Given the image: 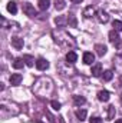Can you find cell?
<instances>
[{
    "mask_svg": "<svg viewBox=\"0 0 122 123\" xmlns=\"http://www.w3.org/2000/svg\"><path fill=\"white\" fill-rule=\"evenodd\" d=\"M115 123H122V119H118V120H115Z\"/></svg>",
    "mask_w": 122,
    "mask_h": 123,
    "instance_id": "30",
    "label": "cell"
},
{
    "mask_svg": "<svg viewBox=\"0 0 122 123\" xmlns=\"http://www.w3.org/2000/svg\"><path fill=\"white\" fill-rule=\"evenodd\" d=\"M112 77H114V72H112V70H105V72L102 73V79H103L105 82H109Z\"/></svg>",
    "mask_w": 122,
    "mask_h": 123,
    "instance_id": "18",
    "label": "cell"
},
{
    "mask_svg": "<svg viewBox=\"0 0 122 123\" xmlns=\"http://www.w3.org/2000/svg\"><path fill=\"white\" fill-rule=\"evenodd\" d=\"M55 23L58 25V27H63V26L68 25V17L66 16H58L55 19Z\"/></svg>",
    "mask_w": 122,
    "mask_h": 123,
    "instance_id": "10",
    "label": "cell"
},
{
    "mask_svg": "<svg viewBox=\"0 0 122 123\" xmlns=\"http://www.w3.org/2000/svg\"><path fill=\"white\" fill-rule=\"evenodd\" d=\"M7 12L12 13V14H16L17 13V4L14 1H9L7 3Z\"/></svg>",
    "mask_w": 122,
    "mask_h": 123,
    "instance_id": "14",
    "label": "cell"
},
{
    "mask_svg": "<svg viewBox=\"0 0 122 123\" xmlns=\"http://www.w3.org/2000/svg\"><path fill=\"white\" fill-rule=\"evenodd\" d=\"M10 85L12 86H17V85H20L22 83V80H23V76L20 74V73H13L12 76H10Z\"/></svg>",
    "mask_w": 122,
    "mask_h": 123,
    "instance_id": "4",
    "label": "cell"
},
{
    "mask_svg": "<svg viewBox=\"0 0 122 123\" xmlns=\"http://www.w3.org/2000/svg\"><path fill=\"white\" fill-rule=\"evenodd\" d=\"M33 92L40 97H47L53 92V82L49 77H40L33 86Z\"/></svg>",
    "mask_w": 122,
    "mask_h": 123,
    "instance_id": "1",
    "label": "cell"
},
{
    "mask_svg": "<svg viewBox=\"0 0 122 123\" xmlns=\"http://www.w3.org/2000/svg\"><path fill=\"white\" fill-rule=\"evenodd\" d=\"M23 13L26 16H29V17H36L37 16V12L34 10V7L32 6L30 3H25L23 4Z\"/></svg>",
    "mask_w": 122,
    "mask_h": 123,
    "instance_id": "2",
    "label": "cell"
},
{
    "mask_svg": "<svg viewBox=\"0 0 122 123\" xmlns=\"http://www.w3.org/2000/svg\"><path fill=\"white\" fill-rule=\"evenodd\" d=\"M119 83L122 85V74H121V77H119Z\"/></svg>",
    "mask_w": 122,
    "mask_h": 123,
    "instance_id": "31",
    "label": "cell"
},
{
    "mask_svg": "<svg viewBox=\"0 0 122 123\" xmlns=\"http://www.w3.org/2000/svg\"><path fill=\"white\" fill-rule=\"evenodd\" d=\"M89 123H102V119L101 117H92V119H89Z\"/></svg>",
    "mask_w": 122,
    "mask_h": 123,
    "instance_id": "27",
    "label": "cell"
},
{
    "mask_svg": "<svg viewBox=\"0 0 122 123\" xmlns=\"http://www.w3.org/2000/svg\"><path fill=\"white\" fill-rule=\"evenodd\" d=\"M37 6H39V9L40 10H47L49 9V6H50V0H39V3H37Z\"/></svg>",
    "mask_w": 122,
    "mask_h": 123,
    "instance_id": "15",
    "label": "cell"
},
{
    "mask_svg": "<svg viewBox=\"0 0 122 123\" xmlns=\"http://www.w3.org/2000/svg\"><path fill=\"white\" fill-rule=\"evenodd\" d=\"M36 67H37V70L43 72V70H46L49 67V62L46 60V59H43V57H39L36 60Z\"/></svg>",
    "mask_w": 122,
    "mask_h": 123,
    "instance_id": "5",
    "label": "cell"
},
{
    "mask_svg": "<svg viewBox=\"0 0 122 123\" xmlns=\"http://www.w3.org/2000/svg\"><path fill=\"white\" fill-rule=\"evenodd\" d=\"M109 97H111V94H109L108 90H101V92H98V99H99L101 102H108Z\"/></svg>",
    "mask_w": 122,
    "mask_h": 123,
    "instance_id": "11",
    "label": "cell"
},
{
    "mask_svg": "<svg viewBox=\"0 0 122 123\" xmlns=\"http://www.w3.org/2000/svg\"><path fill=\"white\" fill-rule=\"evenodd\" d=\"M91 73H92L93 77H99V76L103 73V72H102V64H101V63H95V64L92 66Z\"/></svg>",
    "mask_w": 122,
    "mask_h": 123,
    "instance_id": "7",
    "label": "cell"
},
{
    "mask_svg": "<svg viewBox=\"0 0 122 123\" xmlns=\"http://www.w3.org/2000/svg\"><path fill=\"white\" fill-rule=\"evenodd\" d=\"M12 46H13L16 50H20V49H23L25 42H23V39H20V37H12Z\"/></svg>",
    "mask_w": 122,
    "mask_h": 123,
    "instance_id": "6",
    "label": "cell"
},
{
    "mask_svg": "<svg viewBox=\"0 0 122 123\" xmlns=\"http://www.w3.org/2000/svg\"><path fill=\"white\" fill-rule=\"evenodd\" d=\"M76 59H78V55H76L75 52H72V50H70V52H68V53H66V62H68V63H75Z\"/></svg>",
    "mask_w": 122,
    "mask_h": 123,
    "instance_id": "13",
    "label": "cell"
},
{
    "mask_svg": "<svg viewBox=\"0 0 122 123\" xmlns=\"http://www.w3.org/2000/svg\"><path fill=\"white\" fill-rule=\"evenodd\" d=\"M93 62H95L93 53H91V52H85V53H83V63H85V64H92Z\"/></svg>",
    "mask_w": 122,
    "mask_h": 123,
    "instance_id": "8",
    "label": "cell"
},
{
    "mask_svg": "<svg viewBox=\"0 0 122 123\" xmlns=\"http://www.w3.org/2000/svg\"><path fill=\"white\" fill-rule=\"evenodd\" d=\"M96 19L99 23H108L109 22V14L103 10H98L96 12Z\"/></svg>",
    "mask_w": 122,
    "mask_h": 123,
    "instance_id": "3",
    "label": "cell"
},
{
    "mask_svg": "<svg viewBox=\"0 0 122 123\" xmlns=\"http://www.w3.org/2000/svg\"><path fill=\"white\" fill-rule=\"evenodd\" d=\"M121 103H122V99H121Z\"/></svg>",
    "mask_w": 122,
    "mask_h": 123,
    "instance_id": "32",
    "label": "cell"
},
{
    "mask_svg": "<svg viewBox=\"0 0 122 123\" xmlns=\"http://www.w3.org/2000/svg\"><path fill=\"white\" fill-rule=\"evenodd\" d=\"M112 26H114V30H116V31H122V22H121V20H114Z\"/></svg>",
    "mask_w": 122,
    "mask_h": 123,
    "instance_id": "23",
    "label": "cell"
},
{
    "mask_svg": "<svg viewBox=\"0 0 122 123\" xmlns=\"http://www.w3.org/2000/svg\"><path fill=\"white\" fill-rule=\"evenodd\" d=\"M73 102H75L76 106H82V105L86 103V99L83 96H73Z\"/></svg>",
    "mask_w": 122,
    "mask_h": 123,
    "instance_id": "16",
    "label": "cell"
},
{
    "mask_svg": "<svg viewBox=\"0 0 122 123\" xmlns=\"http://www.w3.org/2000/svg\"><path fill=\"white\" fill-rule=\"evenodd\" d=\"M23 60H25V63H26L27 66H30V67H32V66H33V64H34V63H33V62H34V60L32 59L30 56H25V57H23Z\"/></svg>",
    "mask_w": 122,
    "mask_h": 123,
    "instance_id": "25",
    "label": "cell"
},
{
    "mask_svg": "<svg viewBox=\"0 0 122 123\" xmlns=\"http://www.w3.org/2000/svg\"><path fill=\"white\" fill-rule=\"evenodd\" d=\"M76 117H78L81 122H83V120L86 119V110H85V109H78V110H76Z\"/></svg>",
    "mask_w": 122,
    "mask_h": 123,
    "instance_id": "17",
    "label": "cell"
},
{
    "mask_svg": "<svg viewBox=\"0 0 122 123\" xmlns=\"http://www.w3.org/2000/svg\"><path fill=\"white\" fill-rule=\"evenodd\" d=\"M95 14V9L92 7V6H89V7H86L85 10H83V16L86 17V19H89V17H92Z\"/></svg>",
    "mask_w": 122,
    "mask_h": 123,
    "instance_id": "20",
    "label": "cell"
},
{
    "mask_svg": "<svg viewBox=\"0 0 122 123\" xmlns=\"http://www.w3.org/2000/svg\"><path fill=\"white\" fill-rule=\"evenodd\" d=\"M55 7H56V10H63L66 7V1L65 0H55Z\"/></svg>",
    "mask_w": 122,
    "mask_h": 123,
    "instance_id": "21",
    "label": "cell"
},
{
    "mask_svg": "<svg viewBox=\"0 0 122 123\" xmlns=\"http://www.w3.org/2000/svg\"><path fill=\"white\" fill-rule=\"evenodd\" d=\"M115 46H116V49H118V50H122V40H119Z\"/></svg>",
    "mask_w": 122,
    "mask_h": 123,
    "instance_id": "28",
    "label": "cell"
},
{
    "mask_svg": "<svg viewBox=\"0 0 122 123\" xmlns=\"http://www.w3.org/2000/svg\"><path fill=\"white\" fill-rule=\"evenodd\" d=\"M119 40H121V39H119V34H118V31H116V30L109 31V42H111V43L116 44Z\"/></svg>",
    "mask_w": 122,
    "mask_h": 123,
    "instance_id": "12",
    "label": "cell"
},
{
    "mask_svg": "<svg viewBox=\"0 0 122 123\" xmlns=\"http://www.w3.org/2000/svg\"><path fill=\"white\" fill-rule=\"evenodd\" d=\"M68 23H69V26H72V27H76V25H78V22H76V17H75L73 14H69V17H68Z\"/></svg>",
    "mask_w": 122,
    "mask_h": 123,
    "instance_id": "22",
    "label": "cell"
},
{
    "mask_svg": "<svg viewBox=\"0 0 122 123\" xmlns=\"http://www.w3.org/2000/svg\"><path fill=\"white\" fill-rule=\"evenodd\" d=\"M70 1H72V3H75V4H79V3H82L83 0H70Z\"/></svg>",
    "mask_w": 122,
    "mask_h": 123,
    "instance_id": "29",
    "label": "cell"
},
{
    "mask_svg": "<svg viewBox=\"0 0 122 123\" xmlns=\"http://www.w3.org/2000/svg\"><path fill=\"white\" fill-rule=\"evenodd\" d=\"M50 105H52V107H53L55 110H59V109H61V103H59V102H56V100H52V102H50Z\"/></svg>",
    "mask_w": 122,
    "mask_h": 123,
    "instance_id": "26",
    "label": "cell"
},
{
    "mask_svg": "<svg viewBox=\"0 0 122 123\" xmlns=\"http://www.w3.org/2000/svg\"><path fill=\"white\" fill-rule=\"evenodd\" d=\"M23 66H25V60H23L22 57L14 59V62H13V67H14V69H22Z\"/></svg>",
    "mask_w": 122,
    "mask_h": 123,
    "instance_id": "19",
    "label": "cell"
},
{
    "mask_svg": "<svg viewBox=\"0 0 122 123\" xmlns=\"http://www.w3.org/2000/svg\"><path fill=\"white\" fill-rule=\"evenodd\" d=\"M95 50H96V55L102 57L103 55H106V50L108 49H106L105 44H95Z\"/></svg>",
    "mask_w": 122,
    "mask_h": 123,
    "instance_id": "9",
    "label": "cell"
},
{
    "mask_svg": "<svg viewBox=\"0 0 122 123\" xmlns=\"http://www.w3.org/2000/svg\"><path fill=\"white\" fill-rule=\"evenodd\" d=\"M115 116V106H109V110H108V117L106 120H112Z\"/></svg>",
    "mask_w": 122,
    "mask_h": 123,
    "instance_id": "24",
    "label": "cell"
}]
</instances>
